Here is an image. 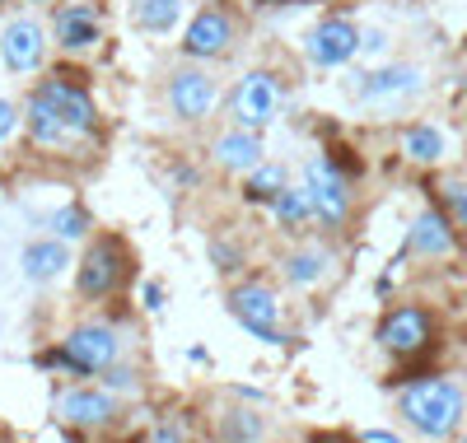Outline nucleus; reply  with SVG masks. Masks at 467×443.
<instances>
[{
    "label": "nucleus",
    "mask_w": 467,
    "mask_h": 443,
    "mask_svg": "<svg viewBox=\"0 0 467 443\" xmlns=\"http://www.w3.org/2000/svg\"><path fill=\"white\" fill-rule=\"evenodd\" d=\"M323 275H327V257L323 252H295L285 262V280H290V285H314V280H323Z\"/></svg>",
    "instance_id": "5701e85b"
},
{
    "label": "nucleus",
    "mask_w": 467,
    "mask_h": 443,
    "mask_svg": "<svg viewBox=\"0 0 467 443\" xmlns=\"http://www.w3.org/2000/svg\"><path fill=\"white\" fill-rule=\"evenodd\" d=\"M365 443H402V438H398V434H383V429H369Z\"/></svg>",
    "instance_id": "7c9ffc66"
},
{
    "label": "nucleus",
    "mask_w": 467,
    "mask_h": 443,
    "mask_svg": "<svg viewBox=\"0 0 467 443\" xmlns=\"http://www.w3.org/2000/svg\"><path fill=\"white\" fill-rule=\"evenodd\" d=\"M215 159H220V169H234V173H244V169H257L262 164V140L239 127V131H229L215 140Z\"/></svg>",
    "instance_id": "f3484780"
},
{
    "label": "nucleus",
    "mask_w": 467,
    "mask_h": 443,
    "mask_svg": "<svg viewBox=\"0 0 467 443\" xmlns=\"http://www.w3.org/2000/svg\"><path fill=\"white\" fill-rule=\"evenodd\" d=\"M220 434H224V443H257L266 434V425H262L257 411H229L220 420Z\"/></svg>",
    "instance_id": "4be33fe9"
},
{
    "label": "nucleus",
    "mask_w": 467,
    "mask_h": 443,
    "mask_svg": "<svg viewBox=\"0 0 467 443\" xmlns=\"http://www.w3.org/2000/svg\"><path fill=\"white\" fill-rule=\"evenodd\" d=\"M15 127H19V112H15V103L0 98V140H10V136H15Z\"/></svg>",
    "instance_id": "bb28decb"
},
{
    "label": "nucleus",
    "mask_w": 467,
    "mask_h": 443,
    "mask_svg": "<svg viewBox=\"0 0 467 443\" xmlns=\"http://www.w3.org/2000/svg\"><path fill=\"white\" fill-rule=\"evenodd\" d=\"M271 215H276L285 229L304 224L308 215H314V196H308V187H285L276 201H271Z\"/></svg>",
    "instance_id": "aec40b11"
},
{
    "label": "nucleus",
    "mask_w": 467,
    "mask_h": 443,
    "mask_svg": "<svg viewBox=\"0 0 467 443\" xmlns=\"http://www.w3.org/2000/svg\"><path fill=\"white\" fill-rule=\"evenodd\" d=\"M61 416L70 425H103L112 420V397L103 387H75L61 397Z\"/></svg>",
    "instance_id": "2eb2a0df"
},
{
    "label": "nucleus",
    "mask_w": 467,
    "mask_h": 443,
    "mask_svg": "<svg viewBox=\"0 0 467 443\" xmlns=\"http://www.w3.org/2000/svg\"><path fill=\"white\" fill-rule=\"evenodd\" d=\"M379 345L393 350V355H416L431 345V317H425L420 308H393L383 317L379 327Z\"/></svg>",
    "instance_id": "6e6552de"
},
{
    "label": "nucleus",
    "mask_w": 467,
    "mask_h": 443,
    "mask_svg": "<svg viewBox=\"0 0 467 443\" xmlns=\"http://www.w3.org/2000/svg\"><path fill=\"white\" fill-rule=\"evenodd\" d=\"M37 94H43V98L66 117V127H70V131H89V127H94V103H89L80 89L61 85V79H47V85L37 89Z\"/></svg>",
    "instance_id": "4468645a"
},
{
    "label": "nucleus",
    "mask_w": 467,
    "mask_h": 443,
    "mask_svg": "<svg viewBox=\"0 0 467 443\" xmlns=\"http://www.w3.org/2000/svg\"><path fill=\"white\" fill-rule=\"evenodd\" d=\"M52 224H57V233H61V238H80V233L89 229V215H85L80 206H66V211H57V220H52Z\"/></svg>",
    "instance_id": "a878e982"
},
{
    "label": "nucleus",
    "mask_w": 467,
    "mask_h": 443,
    "mask_svg": "<svg viewBox=\"0 0 467 443\" xmlns=\"http://www.w3.org/2000/svg\"><path fill=\"white\" fill-rule=\"evenodd\" d=\"M407 248L420 252V257H449L453 252V233H449V220L440 211H425L416 215L411 224V238H407Z\"/></svg>",
    "instance_id": "f8f14e48"
},
{
    "label": "nucleus",
    "mask_w": 467,
    "mask_h": 443,
    "mask_svg": "<svg viewBox=\"0 0 467 443\" xmlns=\"http://www.w3.org/2000/svg\"><path fill=\"white\" fill-rule=\"evenodd\" d=\"M140 24L154 28V33H164L178 24V0H140Z\"/></svg>",
    "instance_id": "393cba45"
},
{
    "label": "nucleus",
    "mask_w": 467,
    "mask_h": 443,
    "mask_svg": "<svg viewBox=\"0 0 467 443\" xmlns=\"http://www.w3.org/2000/svg\"><path fill=\"white\" fill-rule=\"evenodd\" d=\"M356 47H360V33L346 19H327L308 33V61L314 66H341V61L356 57Z\"/></svg>",
    "instance_id": "9d476101"
},
{
    "label": "nucleus",
    "mask_w": 467,
    "mask_h": 443,
    "mask_svg": "<svg viewBox=\"0 0 467 443\" xmlns=\"http://www.w3.org/2000/svg\"><path fill=\"white\" fill-rule=\"evenodd\" d=\"M24 122H28V136H33L37 145H57V140H66V131H70V127H66V117H61L43 94H33Z\"/></svg>",
    "instance_id": "a211bd4d"
},
{
    "label": "nucleus",
    "mask_w": 467,
    "mask_h": 443,
    "mask_svg": "<svg viewBox=\"0 0 467 443\" xmlns=\"http://www.w3.org/2000/svg\"><path fill=\"white\" fill-rule=\"evenodd\" d=\"M108 387H117V392H136V374H131V369H108Z\"/></svg>",
    "instance_id": "cd10ccee"
},
{
    "label": "nucleus",
    "mask_w": 467,
    "mask_h": 443,
    "mask_svg": "<svg viewBox=\"0 0 467 443\" xmlns=\"http://www.w3.org/2000/svg\"><path fill=\"white\" fill-rule=\"evenodd\" d=\"M169 103L182 122H202V117L215 108V79L202 70H178L169 85Z\"/></svg>",
    "instance_id": "1a4fd4ad"
},
{
    "label": "nucleus",
    "mask_w": 467,
    "mask_h": 443,
    "mask_svg": "<svg viewBox=\"0 0 467 443\" xmlns=\"http://www.w3.org/2000/svg\"><path fill=\"white\" fill-rule=\"evenodd\" d=\"M453 215H458V224L467 229V191H453Z\"/></svg>",
    "instance_id": "c756f323"
},
{
    "label": "nucleus",
    "mask_w": 467,
    "mask_h": 443,
    "mask_svg": "<svg viewBox=\"0 0 467 443\" xmlns=\"http://www.w3.org/2000/svg\"><path fill=\"white\" fill-rule=\"evenodd\" d=\"M43 57H47V37H43V28H37L33 19L5 24V33H0V61H5L15 75L37 70V66H43Z\"/></svg>",
    "instance_id": "0eeeda50"
},
{
    "label": "nucleus",
    "mask_w": 467,
    "mask_h": 443,
    "mask_svg": "<svg viewBox=\"0 0 467 443\" xmlns=\"http://www.w3.org/2000/svg\"><path fill=\"white\" fill-rule=\"evenodd\" d=\"M304 187L308 196H314V215L327 220V224H341L346 211H350V191H346V178L327 164V159H308V169H304Z\"/></svg>",
    "instance_id": "423d86ee"
},
{
    "label": "nucleus",
    "mask_w": 467,
    "mask_h": 443,
    "mask_svg": "<svg viewBox=\"0 0 467 443\" xmlns=\"http://www.w3.org/2000/svg\"><path fill=\"white\" fill-rule=\"evenodd\" d=\"M19 266H24L28 280H37V285H43V280H57V275L70 266V257H66L61 238H43V243H28V248H24Z\"/></svg>",
    "instance_id": "dca6fc26"
},
{
    "label": "nucleus",
    "mask_w": 467,
    "mask_h": 443,
    "mask_svg": "<svg viewBox=\"0 0 467 443\" xmlns=\"http://www.w3.org/2000/svg\"><path fill=\"white\" fill-rule=\"evenodd\" d=\"M420 85V70L416 66H393V70H379L365 79V98H393V94H411Z\"/></svg>",
    "instance_id": "6ab92c4d"
},
{
    "label": "nucleus",
    "mask_w": 467,
    "mask_h": 443,
    "mask_svg": "<svg viewBox=\"0 0 467 443\" xmlns=\"http://www.w3.org/2000/svg\"><path fill=\"white\" fill-rule=\"evenodd\" d=\"M150 443H182V429H173V425H160Z\"/></svg>",
    "instance_id": "c85d7f7f"
},
{
    "label": "nucleus",
    "mask_w": 467,
    "mask_h": 443,
    "mask_svg": "<svg viewBox=\"0 0 467 443\" xmlns=\"http://www.w3.org/2000/svg\"><path fill=\"white\" fill-rule=\"evenodd\" d=\"M248 201H276L281 191H285V169H253V178H248Z\"/></svg>",
    "instance_id": "b1692460"
},
{
    "label": "nucleus",
    "mask_w": 467,
    "mask_h": 443,
    "mask_svg": "<svg viewBox=\"0 0 467 443\" xmlns=\"http://www.w3.org/2000/svg\"><path fill=\"white\" fill-rule=\"evenodd\" d=\"M117 350H122V341H117L112 327H80V332H70L66 345L47 359L75 369V374H108L117 365Z\"/></svg>",
    "instance_id": "f03ea898"
},
{
    "label": "nucleus",
    "mask_w": 467,
    "mask_h": 443,
    "mask_svg": "<svg viewBox=\"0 0 467 443\" xmlns=\"http://www.w3.org/2000/svg\"><path fill=\"white\" fill-rule=\"evenodd\" d=\"M276 108H281V89L266 70L244 75V85L234 89V117H239V127H248V131H262L271 117H276Z\"/></svg>",
    "instance_id": "39448f33"
},
{
    "label": "nucleus",
    "mask_w": 467,
    "mask_h": 443,
    "mask_svg": "<svg viewBox=\"0 0 467 443\" xmlns=\"http://www.w3.org/2000/svg\"><path fill=\"white\" fill-rule=\"evenodd\" d=\"M28 5H43V0H28Z\"/></svg>",
    "instance_id": "2f4dec72"
},
{
    "label": "nucleus",
    "mask_w": 467,
    "mask_h": 443,
    "mask_svg": "<svg viewBox=\"0 0 467 443\" xmlns=\"http://www.w3.org/2000/svg\"><path fill=\"white\" fill-rule=\"evenodd\" d=\"M402 154L416 159V164H435V159H444V136L435 127H411L402 140Z\"/></svg>",
    "instance_id": "412c9836"
},
{
    "label": "nucleus",
    "mask_w": 467,
    "mask_h": 443,
    "mask_svg": "<svg viewBox=\"0 0 467 443\" xmlns=\"http://www.w3.org/2000/svg\"><path fill=\"white\" fill-rule=\"evenodd\" d=\"M462 443H467V438H462Z\"/></svg>",
    "instance_id": "473e14b6"
},
{
    "label": "nucleus",
    "mask_w": 467,
    "mask_h": 443,
    "mask_svg": "<svg viewBox=\"0 0 467 443\" xmlns=\"http://www.w3.org/2000/svg\"><path fill=\"white\" fill-rule=\"evenodd\" d=\"M122 275H127V252H122V243H112V238H99V243L85 252V262H80V294L85 299H103V294H112L117 285H122Z\"/></svg>",
    "instance_id": "20e7f679"
},
{
    "label": "nucleus",
    "mask_w": 467,
    "mask_h": 443,
    "mask_svg": "<svg viewBox=\"0 0 467 443\" xmlns=\"http://www.w3.org/2000/svg\"><path fill=\"white\" fill-rule=\"evenodd\" d=\"M57 43L70 47V52H85L99 43V19L89 5H66L57 10Z\"/></svg>",
    "instance_id": "ddd939ff"
},
{
    "label": "nucleus",
    "mask_w": 467,
    "mask_h": 443,
    "mask_svg": "<svg viewBox=\"0 0 467 443\" xmlns=\"http://www.w3.org/2000/svg\"><path fill=\"white\" fill-rule=\"evenodd\" d=\"M229 43H234V24H229L224 10H202L187 28V52L192 57H220Z\"/></svg>",
    "instance_id": "9b49d317"
},
{
    "label": "nucleus",
    "mask_w": 467,
    "mask_h": 443,
    "mask_svg": "<svg viewBox=\"0 0 467 443\" xmlns=\"http://www.w3.org/2000/svg\"><path fill=\"white\" fill-rule=\"evenodd\" d=\"M229 313H234V322H239L244 332H253L257 341H266V345H281V341H285V332H281V304H276V294H271L266 285L234 290V294H229Z\"/></svg>",
    "instance_id": "7ed1b4c3"
},
{
    "label": "nucleus",
    "mask_w": 467,
    "mask_h": 443,
    "mask_svg": "<svg viewBox=\"0 0 467 443\" xmlns=\"http://www.w3.org/2000/svg\"><path fill=\"white\" fill-rule=\"evenodd\" d=\"M462 392L444 378H425V383H411L402 392V416L411 429H420L425 438H449L462 420Z\"/></svg>",
    "instance_id": "f257e3e1"
}]
</instances>
